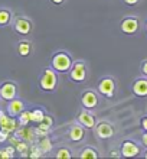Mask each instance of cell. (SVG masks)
Returning a JSON list of instances; mask_svg holds the SVG:
<instances>
[{
    "label": "cell",
    "mask_w": 147,
    "mask_h": 159,
    "mask_svg": "<svg viewBox=\"0 0 147 159\" xmlns=\"http://www.w3.org/2000/svg\"><path fill=\"white\" fill-rule=\"evenodd\" d=\"M38 85L43 93H55L59 85V74L54 68L46 67L39 77Z\"/></svg>",
    "instance_id": "1"
},
{
    "label": "cell",
    "mask_w": 147,
    "mask_h": 159,
    "mask_svg": "<svg viewBox=\"0 0 147 159\" xmlns=\"http://www.w3.org/2000/svg\"><path fill=\"white\" fill-rule=\"evenodd\" d=\"M74 59L68 51H56L50 58V68H54L58 74H67L71 68Z\"/></svg>",
    "instance_id": "2"
},
{
    "label": "cell",
    "mask_w": 147,
    "mask_h": 159,
    "mask_svg": "<svg viewBox=\"0 0 147 159\" xmlns=\"http://www.w3.org/2000/svg\"><path fill=\"white\" fill-rule=\"evenodd\" d=\"M12 29L13 32L22 38H26L32 34V30L35 28V23L30 17L25 16V15H17V16H13V20H12Z\"/></svg>",
    "instance_id": "3"
},
{
    "label": "cell",
    "mask_w": 147,
    "mask_h": 159,
    "mask_svg": "<svg viewBox=\"0 0 147 159\" xmlns=\"http://www.w3.org/2000/svg\"><path fill=\"white\" fill-rule=\"evenodd\" d=\"M67 74H68V78L71 80L72 83H78V84L85 83L89 74L88 64L85 62L84 59H76V61L72 62L71 68H69V71Z\"/></svg>",
    "instance_id": "4"
},
{
    "label": "cell",
    "mask_w": 147,
    "mask_h": 159,
    "mask_svg": "<svg viewBox=\"0 0 147 159\" xmlns=\"http://www.w3.org/2000/svg\"><path fill=\"white\" fill-rule=\"evenodd\" d=\"M97 90L102 97L105 98H113L115 96V90H117V83L111 75H105L98 81Z\"/></svg>",
    "instance_id": "5"
},
{
    "label": "cell",
    "mask_w": 147,
    "mask_h": 159,
    "mask_svg": "<svg viewBox=\"0 0 147 159\" xmlns=\"http://www.w3.org/2000/svg\"><path fill=\"white\" fill-rule=\"evenodd\" d=\"M19 93V85L17 83L12 81V80H4L0 83V100L2 101H10L12 98L17 97Z\"/></svg>",
    "instance_id": "6"
},
{
    "label": "cell",
    "mask_w": 147,
    "mask_h": 159,
    "mask_svg": "<svg viewBox=\"0 0 147 159\" xmlns=\"http://www.w3.org/2000/svg\"><path fill=\"white\" fill-rule=\"evenodd\" d=\"M80 101H81V106L82 109H87V110H95L100 106V97H98V93L95 90H84L81 93V97H80Z\"/></svg>",
    "instance_id": "7"
},
{
    "label": "cell",
    "mask_w": 147,
    "mask_h": 159,
    "mask_svg": "<svg viewBox=\"0 0 147 159\" xmlns=\"http://www.w3.org/2000/svg\"><path fill=\"white\" fill-rule=\"evenodd\" d=\"M93 130L98 139H111L114 136V133H115L113 123H110L107 120H100V121L97 120Z\"/></svg>",
    "instance_id": "8"
},
{
    "label": "cell",
    "mask_w": 147,
    "mask_h": 159,
    "mask_svg": "<svg viewBox=\"0 0 147 159\" xmlns=\"http://www.w3.org/2000/svg\"><path fill=\"white\" fill-rule=\"evenodd\" d=\"M85 138H87V129L81 126L78 121H74L68 130V139L72 143H81L85 140Z\"/></svg>",
    "instance_id": "9"
},
{
    "label": "cell",
    "mask_w": 147,
    "mask_h": 159,
    "mask_svg": "<svg viewBox=\"0 0 147 159\" xmlns=\"http://www.w3.org/2000/svg\"><path fill=\"white\" fill-rule=\"evenodd\" d=\"M81 126H84L87 130H93L95 123H97V117L95 114L93 113V110H87V109H82L80 110V113L76 114V120Z\"/></svg>",
    "instance_id": "10"
},
{
    "label": "cell",
    "mask_w": 147,
    "mask_h": 159,
    "mask_svg": "<svg viewBox=\"0 0 147 159\" xmlns=\"http://www.w3.org/2000/svg\"><path fill=\"white\" fill-rule=\"evenodd\" d=\"M140 29L139 17L136 16H126L120 23V30L126 35H136Z\"/></svg>",
    "instance_id": "11"
},
{
    "label": "cell",
    "mask_w": 147,
    "mask_h": 159,
    "mask_svg": "<svg viewBox=\"0 0 147 159\" xmlns=\"http://www.w3.org/2000/svg\"><path fill=\"white\" fill-rule=\"evenodd\" d=\"M120 153H121L123 158H134V156L140 155V146L134 142V140L126 139V140H123L121 142Z\"/></svg>",
    "instance_id": "12"
},
{
    "label": "cell",
    "mask_w": 147,
    "mask_h": 159,
    "mask_svg": "<svg viewBox=\"0 0 147 159\" xmlns=\"http://www.w3.org/2000/svg\"><path fill=\"white\" fill-rule=\"evenodd\" d=\"M13 136L17 138L19 140H25L28 143H33L36 140V134H35V129L30 126H17V129L13 132Z\"/></svg>",
    "instance_id": "13"
},
{
    "label": "cell",
    "mask_w": 147,
    "mask_h": 159,
    "mask_svg": "<svg viewBox=\"0 0 147 159\" xmlns=\"http://www.w3.org/2000/svg\"><path fill=\"white\" fill-rule=\"evenodd\" d=\"M26 109V103L19 97H15L10 101H7V107H6V111H7L9 116L12 117H17L19 114Z\"/></svg>",
    "instance_id": "14"
},
{
    "label": "cell",
    "mask_w": 147,
    "mask_h": 159,
    "mask_svg": "<svg viewBox=\"0 0 147 159\" xmlns=\"http://www.w3.org/2000/svg\"><path fill=\"white\" fill-rule=\"evenodd\" d=\"M17 120L16 117H12V116H9L7 113H4L2 117H0V129L4 130V132H7V133L12 134L15 130L17 129Z\"/></svg>",
    "instance_id": "15"
},
{
    "label": "cell",
    "mask_w": 147,
    "mask_h": 159,
    "mask_svg": "<svg viewBox=\"0 0 147 159\" xmlns=\"http://www.w3.org/2000/svg\"><path fill=\"white\" fill-rule=\"evenodd\" d=\"M133 93L137 97H147V78H137L133 83Z\"/></svg>",
    "instance_id": "16"
},
{
    "label": "cell",
    "mask_w": 147,
    "mask_h": 159,
    "mask_svg": "<svg viewBox=\"0 0 147 159\" xmlns=\"http://www.w3.org/2000/svg\"><path fill=\"white\" fill-rule=\"evenodd\" d=\"M17 54L23 57V58H28L32 52H33V43L29 41V39H20L17 42Z\"/></svg>",
    "instance_id": "17"
},
{
    "label": "cell",
    "mask_w": 147,
    "mask_h": 159,
    "mask_svg": "<svg viewBox=\"0 0 147 159\" xmlns=\"http://www.w3.org/2000/svg\"><path fill=\"white\" fill-rule=\"evenodd\" d=\"M36 145L41 151L43 152V155H48L52 149H54V142H52V139H50L49 134L46 136H41V138H36Z\"/></svg>",
    "instance_id": "18"
},
{
    "label": "cell",
    "mask_w": 147,
    "mask_h": 159,
    "mask_svg": "<svg viewBox=\"0 0 147 159\" xmlns=\"http://www.w3.org/2000/svg\"><path fill=\"white\" fill-rule=\"evenodd\" d=\"M29 111H30V123H35V125H39L43 120L45 114H46V110L41 107V106H35V107L29 109Z\"/></svg>",
    "instance_id": "19"
},
{
    "label": "cell",
    "mask_w": 147,
    "mask_h": 159,
    "mask_svg": "<svg viewBox=\"0 0 147 159\" xmlns=\"http://www.w3.org/2000/svg\"><path fill=\"white\" fill-rule=\"evenodd\" d=\"M13 12L9 7H0V28H7L12 25Z\"/></svg>",
    "instance_id": "20"
},
{
    "label": "cell",
    "mask_w": 147,
    "mask_h": 159,
    "mask_svg": "<svg viewBox=\"0 0 147 159\" xmlns=\"http://www.w3.org/2000/svg\"><path fill=\"white\" fill-rule=\"evenodd\" d=\"M78 156L82 159H98L100 158V152H98L94 146H85L80 151Z\"/></svg>",
    "instance_id": "21"
},
{
    "label": "cell",
    "mask_w": 147,
    "mask_h": 159,
    "mask_svg": "<svg viewBox=\"0 0 147 159\" xmlns=\"http://www.w3.org/2000/svg\"><path fill=\"white\" fill-rule=\"evenodd\" d=\"M13 146L16 148V153H19V155L23 156V158H28V153H29V149H30V143L25 142V140H17Z\"/></svg>",
    "instance_id": "22"
},
{
    "label": "cell",
    "mask_w": 147,
    "mask_h": 159,
    "mask_svg": "<svg viewBox=\"0 0 147 159\" xmlns=\"http://www.w3.org/2000/svg\"><path fill=\"white\" fill-rule=\"evenodd\" d=\"M55 158L58 159H71L74 158V152L71 151V148L69 146H61L56 149L55 152Z\"/></svg>",
    "instance_id": "23"
},
{
    "label": "cell",
    "mask_w": 147,
    "mask_h": 159,
    "mask_svg": "<svg viewBox=\"0 0 147 159\" xmlns=\"http://www.w3.org/2000/svg\"><path fill=\"white\" fill-rule=\"evenodd\" d=\"M19 126H29L30 125V111L29 109H25L19 116L16 117Z\"/></svg>",
    "instance_id": "24"
},
{
    "label": "cell",
    "mask_w": 147,
    "mask_h": 159,
    "mask_svg": "<svg viewBox=\"0 0 147 159\" xmlns=\"http://www.w3.org/2000/svg\"><path fill=\"white\" fill-rule=\"evenodd\" d=\"M54 121H55L54 116H50V114L46 111L45 117H43V120L41 121V123H42V125H45V126H48V127H54Z\"/></svg>",
    "instance_id": "25"
},
{
    "label": "cell",
    "mask_w": 147,
    "mask_h": 159,
    "mask_svg": "<svg viewBox=\"0 0 147 159\" xmlns=\"http://www.w3.org/2000/svg\"><path fill=\"white\" fill-rule=\"evenodd\" d=\"M9 138H10V133H7V132H4V130L0 129V145L9 142Z\"/></svg>",
    "instance_id": "26"
},
{
    "label": "cell",
    "mask_w": 147,
    "mask_h": 159,
    "mask_svg": "<svg viewBox=\"0 0 147 159\" xmlns=\"http://www.w3.org/2000/svg\"><path fill=\"white\" fill-rule=\"evenodd\" d=\"M4 149H6V152H7V155H9L10 159L16 156V148L13 146V145H9V146H6Z\"/></svg>",
    "instance_id": "27"
},
{
    "label": "cell",
    "mask_w": 147,
    "mask_h": 159,
    "mask_svg": "<svg viewBox=\"0 0 147 159\" xmlns=\"http://www.w3.org/2000/svg\"><path fill=\"white\" fill-rule=\"evenodd\" d=\"M140 71H141V74L144 77H147V59H144L143 62L140 64Z\"/></svg>",
    "instance_id": "28"
},
{
    "label": "cell",
    "mask_w": 147,
    "mask_h": 159,
    "mask_svg": "<svg viewBox=\"0 0 147 159\" xmlns=\"http://www.w3.org/2000/svg\"><path fill=\"white\" fill-rule=\"evenodd\" d=\"M123 3L126 4V6H130V7H133V6H136V4L140 3V0H123Z\"/></svg>",
    "instance_id": "29"
},
{
    "label": "cell",
    "mask_w": 147,
    "mask_h": 159,
    "mask_svg": "<svg viewBox=\"0 0 147 159\" xmlns=\"http://www.w3.org/2000/svg\"><path fill=\"white\" fill-rule=\"evenodd\" d=\"M140 126H141V129L144 132H147V116H143V117L140 119Z\"/></svg>",
    "instance_id": "30"
},
{
    "label": "cell",
    "mask_w": 147,
    "mask_h": 159,
    "mask_svg": "<svg viewBox=\"0 0 147 159\" xmlns=\"http://www.w3.org/2000/svg\"><path fill=\"white\" fill-rule=\"evenodd\" d=\"M0 159H10L7 155V152H6V149L4 148H0Z\"/></svg>",
    "instance_id": "31"
},
{
    "label": "cell",
    "mask_w": 147,
    "mask_h": 159,
    "mask_svg": "<svg viewBox=\"0 0 147 159\" xmlns=\"http://www.w3.org/2000/svg\"><path fill=\"white\" fill-rule=\"evenodd\" d=\"M49 2L54 4V6H62V4H65L67 0H49Z\"/></svg>",
    "instance_id": "32"
},
{
    "label": "cell",
    "mask_w": 147,
    "mask_h": 159,
    "mask_svg": "<svg viewBox=\"0 0 147 159\" xmlns=\"http://www.w3.org/2000/svg\"><path fill=\"white\" fill-rule=\"evenodd\" d=\"M141 143H143L144 146L147 148V132H144L143 136H141Z\"/></svg>",
    "instance_id": "33"
},
{
    "label": "cell",
    "mask_w": 147,
    "mask_h": 159,
    "mask_svg": "<svg viewBox=\"0 0 147 159\" xmlns=\"http://www.w3.org/2000/svg\"><path fill=\"white\" fill-rule=\"evenodd\" d=\"M110 156H117V158H120V156H121V153H120V152H111V153H110Z\"/></svg>",
    "instance_id": "34"
},
{
    "label": "cell",
    "mask_w": 147,
    "mask_h": 159,
    "mask_svg": "<svg viewBox=\"0 0 147 159\" xmlns=\"http://www.w3.org/2000/svg\"><path fill=\"white\" fill-rule=\"evenodd\" d=\"M3 114H4V111H3V110H0V117H2Z\"/></svg>",
    "instance_id": "35"
},
{
    "label": "cell",
    "mask_w": 147,
    "mask_h": 159,
    "mask_svg": "<svg viewBox=\"0 0 147 159\" xmlns=\"http://www.w3.org/2000/svg\"><path fill=\"white\" fill-rule=\"evenodd\" d=\"M144 158H146V159H147V151H146V152H144Z\"/></svg>",
    "instance_id": "36"
},
{
    "label": "cell",
    "mask_w": 147,
    "mask_h": 159,
    "mask_svg": "<svg viewBox=\"0 0 147 159\" xmlns=\"http://www.w3.org/2000/svg\"><path fill=\"white\" fill-rule=\"evenodd\" d=\"M146 32H147V22H146Z\"/></svg>",
    "instance_id": "37"
},
{
    "label": "cell",
    "mask_w": 147,
    "mask_h": 159,
    "mask_svg": "<svg viewBox=\"0 0 147 159\" xmlns=\"http://www.w3.org/2000/svg\"><path fill=\"white\" fill-rule=\"evenodd\" d=\"M0 103H2V100H0Z\"/></svg>",
    "instance_id": "38"
}]
</instances>
